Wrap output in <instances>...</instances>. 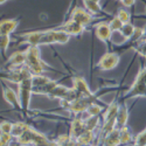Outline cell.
Segmentation results:
<instances>
[{
    "mask_svg": "<svg viewBox=\"0 0 146 146\" xmlns=\"http://www.w3.org/2000/svg\"><path fill=\"white\" fill-rule=\"evenodd\" d=\"M20 146H55V140L49 139L46 135L29 127L21 137L15 139Z\"/></svg>",
    "mask_w": 146,
    "mask_h": 146,
    "instance_id": "6da1fadb",
    "label": "cell"
},
{
    "mask_svg": "<svg viewBox=\"0 0 146 146\" xmlns=\"http://www.w3.org/2000/svg\"><path fill=\"white\" fill-rule=\"evenodd\" d=\"M26 52V67L33 72V75H43L44 63L41 60L40 48L38 46H28Z\"/></svg>",
    "mask_w": 146,
    "mask_h": 146,
    "instance_id": "7a4b0ae2",
    "label": "cell"
},
{
    "mask_svg": "<svg viewBox=\"0 0 146 146\" xmlns=\"http://www.w3.org/2000/svg\"><path fill=\"white\" fill-rule=\"evenodd\" d=\"M135 97H146V67L141 68L133 81V84L130 89L124 94L121 100L124 102L129 98H135Z\"/></svg>",
    "mask_w": 146,
    "mask_h": 146,
    "instance_id": "3957f363",
    "label": "cell"
},
{
    "mask_svg": "<svg viewBox=\"0 0 146 146\" xmlns=\"http://www.w3.org/2000/svg\"><path fill=\"white\" fill-rule=\"evenodd\" d=\"M33 76L26 77L18 84V95L21 104V111L23 112V115H27L29 110L31 98L33 95Z\"/></svg>",
    "mask_w": 146,
    "mask_h": 146,
    "instance_id": "277c9868",
    "label": "cell"
},
{
    "mask_svg": "<svg viewBox=\"0 0 146 146\" xmlns=\"http://www.w3.org/2000/svg\"><path fill=\"white\" fill-rule=\"evenodd\" d=\"M69 40H70V35L63 31H58L55 28L46 29V31H41L40 46L41 44H54V43L64 44Z\"/></svg>",
    "mask_w": 146,
    "mask_h": 146,
    "instance_id": "5b68a950",
    "label": "cell"
},
{
    "mask_svg": "<svg viewBox=\"0 0 146 146\" xmlns=\"http://www.w3.org/2000/svg\"><path fill=\"white\" fill-rule=\"evenodd\" d=\"M96 100H97L96 94L94 96H80L78 98H76L75 101H72L70 103L68 110L74 115V117H78L81 113L87 112V109L92 103H95Z\"/></svg>",
    "mask_w": 146,
    "mask_h": 146,
    "instance_id": "8992f818",
    "label": "cell"
},
{
    "mask_svg": "<svg viewBox=\"0 0 146 146\" xmlns=\"http://www.w3.org/2000/svg\"><path fill=\"white\" fill-rule=\"evenodd\" d=\"M119 61H120V55L117 52H108L97 62V68L102 71L111 70L118 66Z\"/></svg>",
    "mask_w": 146,
    "mask_h": 146,
    "instance_id": "52a82bcc",
    "label": "cell"
},
{
    "mask_svg": "<svg viewBox=\"0 0 146 146\" xmlns=\"http://www.w3.org/2000/svg\"><path fill=\"white\" fill-rule=\"evenodd\" d=\"M69 20L76 21V22L80 23V25L86 27V26L90 25V23L94 21V17H92V14L89 13L88 11L83 9L82 7H75L71 12Z\"/></svg>",
    "mask_w": 146,
    "mask_h": 146,
    "instance_id": "ba28073f",
    "label": "cell"
},
{
    "mask_svg": "<svg viewBox=\"0 0 146 146\" xmlns=\"http://www.w3.org/2000/svg\"><path fill=\"white\" fill-rule=\"evenodd\" d=\"M26 66V52H15L7 60V69L15 70Z\"/></svg>",
    "mask_w": 146,
    "mask_h": 146,
    "instance_id": "9c48e42d",
    "label": "cell"
},
{
    "mask_svg": "<svg viewBox=\"0 0 146 146\" xmlns=\"http://www.w3.org/2000/svg\"><path fill=\"white\" fill-rule=\"evenodd\" d=\"M86 131H87V129H86V123H84V118L74 117V119H72L70 123V129H69V133H68L70 138L76 140L82 133H84Z\"/></svg>",
    "mask_w": 146,
    "mask_h": 146,
    "instance_id": "30bf717a",
    "label": "cell"
},
{
    "mask_svg": "<svg viewBox=\"0 0 146 146\" xmlns=\"http://www.w3.org/2000/svg\"><path fill=\"white\" fill-rule=\"evenodd\" d=\"M95 34L100 41L109 46V42L111 40V34H112V31L110 29V26H109V22H105V21L100 22L95 28Z\"/></svg>",
    "mask_w": 146,
    "mask_h": 146,
    "instance_id": "8fae6325",
    "label": "cell"
},
{
    "mask_svg": "<svg viewBox=\"0 0 146 146\" xmlns=\"http://www.w3.org/2000/svg\"><path fill=\"white\" fill-rule=\"evenodd\" d=\"M55 29L58 31H63L67 34H69L70 36H78L81 34H83V32L86 31V27L80 25L78 22L72 21V20H68L67 22H64L63 25H61L58 27H56Z\"/></svg>",
    "mask_w": 146,
    "mask_h": 146,
    "instance_id": "7c38bea8",
    "label": "cell"
},
{
    "mask_svg": "<svg viewBox=\"0 0 146 146\" xmlns=\"http://www.w3.org/2000/svg\"><path fill=\"white\" fill-rule=\"evenodd\" d=\"M72 88L78 94V96H94L95 92L90 90L87 81L83 77H74L72 78Z\"/></svg>",
    "mask_w": 146,
    "mask_h": 146,
    "instance_id": "4fadbf2b",
    "label": "cell"
},
{
    "mask_svg": "<svg viewBox=\"0 0 146 146\" xmlns=\"http://www.w3.org/2000/svg\"><path fill=\"white\" fill-rule=\"evenodd\" d=\"M127 120H129V109H127L126 103L124 101H121V103L119 104L118 113L116 118V127L120 130L127 126Z\"/></svg>",
    "mask_w": 146,
    "mask_h": 146,
    "instance_id": "5bb4252c",
    "label": "cell"
},
{
    "mask_svg": "<svg viewBox=\"0 0 146 146\" xmlns=\"http://www.w3.org/2000/svg\"><path fill=\"white\" fill-rule=\"evenodd\" d=\"M3 95L5 101L12 105L17 110H21V104H20V100H19V95L15 92V90H13L9 87H5L4 86V90H3Z\"/></svg>",
    "mask_w": 146,
    "mask_h": 146,
    "instance_id": "9a60e30c",
    "label": "cell"
},
{
    "mask_svg": "<svg viewBox=\"0 0 146 146\" xmlns=\"http://www.w3.org/2000/svg\"><path fill=\"white\" fill-rule=\"evenodd\" d=\"M19 26V19H5L0 23V33L9 35Z\"/></svg>",
    "mask_w": 146,
    "mask_h": 146,
    "instance_id": "2e32d148",
    "label": "cell"
},
{
    "mask_svg": "<svg viewBox=\"0 0 146 146\" xmlns=\"http://www.w3.org/2000/svg\"><path fill=\"white\" fill-rule=\"evenodd\" d=\"M97 137L95 136V131H86L75 140L77 146H92L96 143Z\"/></svg>",
    "mask_w": 146,
    "mask_h": 146,
    "instance_id": "e0dca14e",
    "label": "cell"
},
{
    "mask_svg": "<svg viewBox=\"0 0 146 146\" xmlns=\"http://www.w3.org/2000/svg\"><path fill=\"white\" fill-rule=\"evenodd\" d=\"M102 146H120V138H119V129H113L110 133L105 136Z\"/></svg>",
    "mask_w": 146,
    "mask_h": 146,
    "instance_id": "ac0fdd59",
    "label": "cell"
},
{
    "mask_svg": "<svg viewBox=\"0 0 146 146\" xmlns=\"http://www.w3.org/2000/svg\"><path fill=\"white\" fill-rule=\"evenodd\" d=\"M119 138H120V145L125 146V145H129V144H132V145L135 144L136 136H133L131 130L127 126H125V127L119 130Z\"/></svg>",
    "mask_w": 146,
    "mask_h": 146,
    "instance_id": "d6986e66",
    "label": "cell"
},
{
    "mask_svg": "<svg viewBox=\"0 0 146 146\" xmlns=\"http://www.w3.org/2000/svg\"><path fill=\"white\" fill-rule=\"evenodd\" d=\"M31 126L25 123V121H15V123H13V127H12V132L11 135L13 136V138H19L21 137L23 133H25Z\"/></svg>",
    "mask_w": 146,
    "mask_h": 146,
    "instance_id": "ffe728a7",
    "label": "cell"
},
{
    "mask_svg": "<svg viewBox=\"0 0 146 146\" xmlns=\"http://www.w3.org/2000/svg\"><path fill=\"white\" fill-rule=\"evenodd\" d=\"M82 1H83V5L86 7V9L90 14L97 15V14H101L103 12V8H102L101 4H98V3L91 1V0H82Z\"/></svg>",
    "mask_w": 146,
    "mask_h": 146,
    "instance_id": "44dd1931",
    "label": "cell"
},
{
    "mask_svg": "<svg viewBox=\"0 0 146 146\" xmlns=\"http://www.w3.org/2000/svg\"><path fill=\"white\" fill-rule=\"evenodd\" d=\"M53 80L44 75H34L33 76V89H40L49 84Z\"/></svg>",
    "mask_w": 146,
    "mask_h": 146,
    "instance_id": "7402d4cb",
    "label": "cell"
},
{
    "mask_svg": "<svg viewBox=\"0 0 146 146\" xmlns=\"http://www.w3.org/2000/svg\"><path fill=\"white\" fill-rule=\"evenodd\" d=\"M84 123H86V129L88 131H95L97 127H101V118L100 116L97 117H90L88 116L87 118H84Z\"/></svg>",
    "mask_w": 146,
    "mask_h": 146,
    "instance_id": "603a6c76",
    "label": "cell"
},
{
    "mask_svg": "<svg viewBox=\"0 0 146 146\" xmlns=\"http://www.w3.org/2000/svg\"><path fill=\"white\" fill-rule=\"evenodd\" d=\"M135 31H136V26L132 25V23L130 22V23H124L123 28H121V31L119 33L124 36V39L126 41H130L132 39L133 34H135Z\"/></svg>",
    "mask_w": 146,
    "mask_h": 146,
    "instance_id": "cb8c5ba5",
    "label": "cell"
},
{
    "mask_svg": "<svg viewBox=\"0 0 146 146\" xmlns=\"http://www.w3.org/2000/svg\"><path fill=\"white\" fill-rule=\"evenodd\" d=\"M54 140L57 146H77L76 141L74 139H71L69 135H61Z\"/></svg>",
    "mask_w": 146,
    "mask_h": 146,
    "instance_id": "d4e9b609",
    "label": "cell"
},
{
    "mask_svg": "<svg viewBox=\"0 0 146 146\" xmlns=\"http://www.w3.org/2000/svg\"><path fill=\"white\" fill-rule=\"evenodd\" d=\"M103 106H101L100 104H97V103H92L88 109H87V113L88 116L90 117H97V116H100L102 112H103Z\"/></svg>",
    "mask_w": 146,
    "mask_h": 146,
    "instance_id": "484cf974",
    "label": "cell"
},
{
    "mask_svg": "<svg viewBox=\"0 0 146 146\" xmlns=\"http://www.w3.org/2000/svg\"><path fill=\"white\" fill-rule=\"evenodd\" d=\"M116 17H117L121 22H123V23H130V22H131V14H130V12H127V11L124 9V8L118 9Z\"/></svg>",
    "mask_w": 146,
    "mask_h": 146,
    "instance_id": "4316f807",
    "label": "cell"
},
{
    "mask_svg": "<svg viewBox=\"0 0 146 146\" xmlns=\"http://www.w3.org/2000/svg\"><path fill=\"white\" fill-rule=\"evenodd\" d=\"M109 26H110V29L112 31V33L113 32H120L121 31V28H123V26H124V23L121 22L116 15L110 20V22H109Z\"/></svg>",
    "mask_w": 146,
    "mask_h": 146,
    "instance_id": "83f0119b",
    "label": "cell"
},
{
    "mask_svg": "<svg viewBox=\"0 0 146 146\" xmlns=\"http://www.w3.org/2000/svg\"><path fill=\"white\" fill-rule=\"evenodd\" d=\"M9 42H11V38L9 35H5V34H0V47H1V53L3 56H5L8 47H9Z\"/></svg>",
    "mask_w": 146,
    "mask_h": 146,
    "instance_id": "f1b7e54d",
    "label": "cell"
},
{
    "mask_svg": "<svg viewBox=\"0 0 146 146\" xmlns=\"http://www.w3.org/2000/svg\"><path fill=\"white\" fill-rule=\"evenodd\" d=\"M135 144H136V145H143V146H146V127H145L141 132H139L138 135H136Z\"/></svg>",
    "mask_w": 146,
    "mask_h": 146,
    "instance_id": "f546056e",
    "label": "cell"
},
{
    "mask_svg": "<svg viewBox=\"0 0 146 146\" xmlns=\"http://www.w3.org/2000/svg\"><path fill=\"white\" fill-rule=\"evenodd\" d=\"M133 49H135L138 54H140L141 56L146 57V42L144 41H139L133 46Z\"/></svg>",
    "mask_w": 146,
    "mask_h": 146,
    "instance_id": "4dcf8cb0",
    "label": "cell"
},
{
    "mask_svg": "<svg viewBox=\"0 0 146 146\" xmlns=\"http://www.w3.org/2000/svg\"><path fill=\"white\" fill-rule=\"evenodd\" d=\"M12 139H13V136L11 133H4V132L0 133V145L1 146H8Z\"/></svg>",
    "mask_w": 146,
    "mask_h": 146,
    "instance_id": "1f68e13d",
    "label": "cell"
},
{
    "mask_svg": "<svg viewBox=\"0 0 146 146\" xmlns=\"http://www.w3.org/2000/svg\"><path fill=\"white\" fill-rule=\"evenodd\" d=\"M12 127H13V123H11V121H8V120H1V124H0V131L1 132L11 133Z\"/></svg>",
    "mask_w": 146,
    "mask_h": 146,
    "instance_id": "d6a6232c",
    "label": "cell"
},
{
    "mask_svg": "<svg viewBox=\"0 0 146 146\" xmlns=\"http://www.w3.org/2000/svg\"><path fill=\"white\" fill-rule=\"evenodd\" d=\"M120 4L125 7H131L136 4V0H120Z\"/></svg>",
    "mask_w": 146,
    "mask_h": 146,
    "instance_id": "836d02e7",
    "label": "cell"
},
{
    "mask_svg": "<svg viewBox=\"0 0 146 146\" xmlns=\"http://www.w3.org/2000/svg\"><path fill=\"white\" fill-rule=\"evenodd\" d=\"M7 1H9V0H0V4L4 5V4H5V3H7Z\"/></svg>",
    "mask_w": 146,
    "mask_h": 146,
    "instance_id": "e575fe53",
    "label": "cell"
},
{
    "mask_svg": "<svg viewBox=\"0 0 146 146\" xmlns=\"http://www.w3.org/2000/svg\"><path fill=\"white\" fill-rule=\"evenodd\" d=\"M140 41H144V42H146V33H145V35H144V38L140 40Z\"/></svg>",
    "mask_w": 146,
    "mask_h": 146,
    "instance_id": "d590c367",
    "label": "cell"
},
{
    "mask_svg": "<svg viewBox=\"0 0 146 146\" xmlns=\"http://www.w3.org/2000/svg\"><path fill=\"white\" fill-rule=\"evenodd\" d=\"M91 1H95V3H98V4H100V3H101V0H91Z\"/></svg>",
    "mask_w": 146,
    "mask_h": 146,
    "instance_id": "8d00e7d4",
    "label": "cell"
},
{
    "mask_svg": "<svg viewBox=\"0 0 146 146\" xmlns=\"http://www.w3.org/2000/svg\"><path fill=\"white\" fill-rule=\"evenodd\" d=\"M132 146H143V145H136V144H133Z\"/></svg>",
    "mask_w": 146,
    "mask_h": 146,
    "instance_id": "74e56055",
    "label": "cell"
},
{
    "mask_svg": "<svg viewBox=\"0 0 146 146\" xmlns=\"http://www.w3.org/2000/svg\"><path fill=\"white\" fill-rule=\"evenodd\" d=\"M117 1H120V0H117Z\"/></svg>",
    "mask_w": 146,
    "mask_h": 146,
    "instance_id": "f35d334b",
    "label": "cell"
},
{
    "mask_svg": "<svg viewBox=\"0 0 146 146\" xmlns=\"http://www.w3.org/2000/svg\"><path fill=\"white\" fill-rule=\"evenodd\" d=\"M55 146H57V145H56V144H55Z\"/></svg>",
    "mask_w": 146,
    "mask_h": 146,
    "instance_id": "ab89813d",
    "label": "cell"
}]
</instances>
